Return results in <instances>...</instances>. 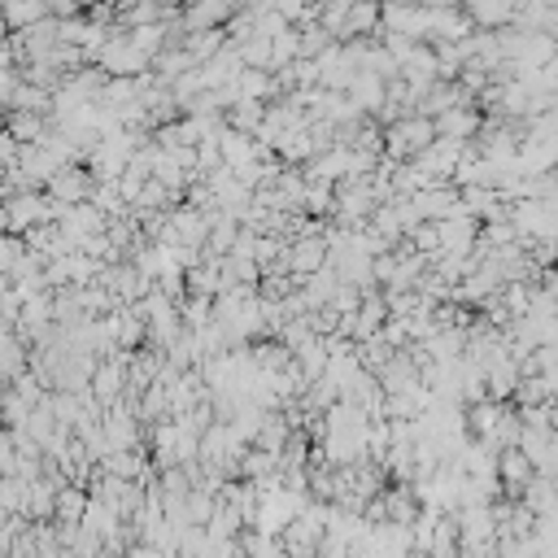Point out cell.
<instances>
[{"label":"cell","instance_id":"obj_1","mask_svg":"<svg viewBox=\"0 0 558 558\" xmlns=\"http://www.w3.org/2000/svg\"><path fill=\"white\" fill-rule=\"evenodd\" d=\"M92 187H96V179H92L83 166H61V170L48 179L44 192H48L52 201H61V205H87Z\"/></svg>","mask_w":558,"mask_h":558},{"label":"cell","instance_id":"obj_2","mask_svg":"<svg viewBox=\"0 0 558 558\" xmlns=\"http://www.w3.org/2000/svg\"><path fill=\"white\" fill-rule=\"evenodd\" d=\"M87 506H92L87 484H61V493H57V523H83Z\"/></svg>","mask_w":558,"mask_h":558},{"label":"cell","instance_id":"obj_3","mask_svg":"<svg viewBox=\"0 0 558 558\" xmlns=\"http://www.w3.org/2000/svg\"><path fill=\"white\" fill-rule=\"evenodd\" d=\"M471 558H488V554H471Z\"/></svg>","mask_w":558,"mask_h":558}]
</instances>
